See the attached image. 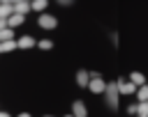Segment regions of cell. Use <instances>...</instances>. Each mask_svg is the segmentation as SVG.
<instances>
[{"instance_id": "4", "label": "cell", "mask_w": 148, "mask_h": 117, "mask_svg": "<svg viewBox=\"0 0 148 117\" xmlns=\"http://www.w3.org/2000/svg\"><path fill=\"white\" fill-rule=\"evenodd\" d=\"M32 46H37V41H35L30 34H25V37H21V39L16 41V48H21V50H28V48H32Z\"/></svg>"}, {"instance_id": "10", "label": "cell", "mask_w": 148, "mask_h": 117, "mask_svg": "<svg viewBox=\"0 0 148 117\" xmlns=\"http://www.w3.org/2000/svg\"><path fill=\"white\" fill-rule=\"evenodd\" d=\"M12 14V2H0V21H7Z\"/></svg>"}, {"instance_id": "3", "label": "cell", "mask_w": 148, "mask_h": 117, "mask_svg": "<svg viewBox=\"0 0 148 117\" xmlns=\"http://www.w3.org/2000/svg\"><path fill=\"white\" fill-rule=\"evenodd\" d=\"M118 94H136V85L130 80H120L118 83Z\"/></svg>"}, {"instance_id": "11", "label": "cell", "mask_w": 148, "mask_h": 117, "mask_svg": "<svg viewBox=\"0 0 148 117\" xmlns=\"http://www.w3.org/2000/svg\"><path fill=\"white\" fill-rule=\"evenodd\" d=\"M136 96H139V101H141V103H148V85L136 87Z\"/></svg>"}, {"instance_id": "14", "label": "cell", "mask_w": 148, "mask_h": 117, "mask_svg": "<svg viewBox=\"0 0 148 117\" xmlns=\"http://www.w3.org/2000/svg\"><path fill=\"white\" fill-rule=\"evenodd\" d=\"M130 83H134V85H143V76L134 71V73H130Z\"/></svg>"}, {"instance_id": "5", "label": "cell", "mask_w": 148, "mask_h": 117, "mask_svg": "<svg viewBox=\"0 0 148 117\" xmlns=\"http://www.w3.org/2000/svg\"><path fill=\"white\" fill-rule=\"evenodd\" d=\"M28 9H30V2H12V11L18 16H25Z\"/></svg>"}, {"instance_id": "16", "label": "cell", "mask_w": 148, "mask_h": 117, "mask_svg": "<svg viewBox=\"0 0 148 117\" xmlns=\"http://www.w3.org/2000/svg\"><path fill=\"white\" fill-rule=\"evenodd\" d=\"M37 46H39L42 50H49V48H53V41H51V39H42V41H37Z\"/></svg>"}, {"instance_id": "2", "label": "cell", "mask_w": 148, "mask_h": 117, "mask_svg": "<svg viewBox=\"0 0 148 117\" xmlns=\"http://www.w3.org/2000/svg\"><path fill=\"white\" fill-rule=\"evenodd\" d=\"M88 89H90L92 94H102V92L106 89V83H104L102 78H90V83H88Z\"/></svg>"}, {"instance_id": "17", "label": "cell", "mask_w": 148, "mask_h": 117, "mask_svg": "<svg viewBox=\"0 0 148 117\" xmlns=\"http://www.w3.org/2000/svg\"><path fill=\"white\" fill-rule=\"evenodd\" d=\"M127 112H130V115H136V112H139V108H136V106H130V108H127Z\"/></svg>"}, {"instance_id": "18", "label": "cell", "mask_w": 148, "mask_h": 117, "mask_svg": "<svg viewBox=\"0 0 148 117\" xmlns=\"http://www.w3.org/2000/svg\"><path fill=\"white\" fill-rule=\"evenodd\" d=\"M0 117H12V115L9 112H0Z\"/></svg>"}, {"instance_id": "21", "label": "cell", "mask_w": 148, "mask_h": 117, "mask_svg": "<svg viewBox=\"0 0 148 117\" xmlns=\"http://www.w3.org/2000/svg\"><path fill=\"white\" fill-rule=\"evenodd\" d=\"M67 117H72V115H67Z\"/></svg>"}, {"instance_id": "9", "label": "cell", "mask_w": 148, "mask_h": 117, "mask_svg": "<svg viewBox=\"0 0 148 117\" xmlns=\"http://www.w3.org/2000/svg\"><path fill=\"white\" fill-rule=\"evenodd\" d=\"M88 83H90V76H88L86 69H81V71L76 73V85H79V87H88Z\"/></svg>"}, {"instance_id": "20", "label": "cell", "mask_w": 148, "mask_h": 117, "mask_svg": "<svg viewBox=\"0 0 148 117\" xmlns=\"http://www.w3.org/2000/svg\"><path fill=\"white\" fill-rule=\"evenodd\" d=\"M44 117H53V115H44Z\"/></svg>"}, {"instance_id": "15", "label": "cell", "mask_w": 148, "mask_h": 117, "mask_svg": "<svg viewBox=\"0 0 148 117\" xmlns=\"http://www.w3.org/2000/svg\"><path fill=\"white\" fill-rule=\"evenodd\" d=\"M30 9H35V11H44V9H46V2H42V0L30 2Z\"/></svg>"}, {"instance_id": "6", "label": "cell", "mask_w": 148, "mask_h": 117, "mask_svg": "<svg viewBox=\"0 0 148 117\" xmlns=\"http://www.w3.org/2000/svg\"><path fill=\"white\" fill-rule=\"evenodd\" d=\"M106 99H109V103L111 106H116V101H118V85H106Z\"/></svg>"}, {"instance_id": "7", "label": "cell", "mask_w": 148, "mask_h": 117, "mask_svg": "<svg viewBox=\"0 0 148 117\" xmlns=\"http://www.w3.org/2000/svg\"><path fill=\"white\" fill-rule=\"evenodd\" d=\"M86 106H83V101H74L72 103V117H86Z\"/></svg>"}, {"instance_id": "12", "label": "cell", "mask_w": 148, "mask_h": 117, "mask_svg": "<svg viewBox=\"0 0 148 117\" xmlns=\"http://www.w3.org/2000/svg\"><path fill=\"white\" fill-rule=\"evenodd\" d=\"M9 50H16V41H2L0 44V53H9Z\"/></svg>"}, {"instance_id": "13", "label": "cell", "mask_w": 148, "mask_h": 117, "mask_svg": "<svg viewBox=\"0 0 148 117\" xmlns=\"http://www.w3.org/2000/svg\"><path fill=\"white\" fill-rule=\"evenodd\" d=\"M12 37H14V30H9V28L0 30V44L2 41H12Z\"/></svg>"}, {"instance_id": "1", "label": "cell", "mask_w": 148, "mask_h": 117, "mask_svg": "<svg viewBox=\"0 0 148 117\" xmlns=\"http://www.w3.org/2000/svg\"><path fill=\"white\" fill-rule=\"evenodd\" d=\"M39 28H44V30H53L56 25H58V18L53 16V14H39Z\"/></svg>"}, {"instance_id": "19", "label": "cell", "mask_w": 148, "mask_h": 117, "mask_svg": "<svg viewBox=\"0 0 148 117\" xmlns=\"http://www.w3.org/2000/svg\"><path fill=\"white\" fill-rule=\"evenodd\" d=\"M18 117H30V115H28V112H21V115H18Z\"/></svg>"}, {"instance_id": "8", "label": "cell", "mask_w": 148, "mask_h": 117, "mask_svg": "<svg viewBox=\"0 0 148 117\" xmlns=\"http://www.w3.org/2000/svg\"><path fill=\"white\" fill-rule=\"evenodd\" d=\"M23 21H25V16H18V14H12V16L7 18V28H9V30H14V28H18V25H21Z\"/></svg>"}]
</instances>
